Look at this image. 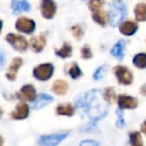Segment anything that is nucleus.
I'll list each match as a JSON object with an SVG mask.
<instances>
[{
  "label": "nucleus",
  "instance_id": "5701e85b",
  "mask_svg": "<svg viewBox=\"0 0 146 146\" xmlns=\"http://www.w3.org/2000/svg\"><path fill=\"white\" fill-rule=\"evenodd\" d=\"M92 17H93V20L95 21V22H97L98 24H100V25L106 24V15L103 11H101V10L95 11V12H93Z\"/></svg>",
  "mask_w": 146,
  "mask_h": 146
},
{
  "label": "nucleus",
  "instance_id": "9b49d317",
  "mask_svg": "<svg viewBox=\"0 0 146 146\" xmlns=\"http://www.w3.org/2000/svg\"><path fill=\"white\" fill-rule=\"evenodd\" d=\"M28 113H29V108H28V105L24 102H21L17 105L16 109L11 113V117L13 119H24L28 116Z\"/></svg>",
  "mask_w": 146,
  "mask_h": 146
},
{
  "label": "nucleus",
  "instance_id": "f8f14e48",
  "mask_svg": "<svg viewBox=\"0 0 146 146\" xmlns=\"http://www.w3.org/2000/svg\"><path fill=\"white\" fill-rule=\"evenodd\" d=\"M53 101V97L48 94H40L33 103V108L34 109H40V108L46 106L47 104L51 103Z\"/></svg>",
  "mask_w": 146,
  "mask_h": 146
},
{
  "label": "nucleus",
  "instance_id": "a878e982",
  "mask_svg": "<svg viewBox=\"0 0 146 146\" xmlns=\"http://www.w3.org/2000/svg\"><path fill=\"white\" fill-rule=\"evenodd\" d=\"M102 5H104V0H90L89 2V7L93 12L100 10Z\"/></svg>",
  "mask_w": 146,
  "mask_h": 146
},
{
  "label": "nucleus",
  "instance_id": "f257e3e1",
  "mask_svg": "<svg viewBox=\"0 0 146 146\" xmlns=\"http://www.w3.org/2000/svg\"><path fill=\"white\" fill-rule=\"evenodd\" d=\"M77 105L83 108L89 118L92 120L100 119L105 116L107 112V107L101 101L100 92L98 90H91L87 94H85L82 99L77 101Z\"/></svg>",
  "mask_w": 146,
  "mask_h": 146
},
{
  "label": "nucleus",
  "instance_id": "dca6fc26",
  "mask_svg": "<svg viewBox=\"0 0 146 146\" xmlns=\"http://www.w3.org/2000/svg\"><path fill=\"white\" fill-rule=\"evenodd\" d=\"M45 38L44 36H38V37H34L30 40V46L34 52H40L43 50L45 46Z\"/></svg>",
  "mask_w": 146,
  "mask_h": 146
},
{
  "label": "nucleus",
  "instance_id": "412c9836",
  "mask_svg": "<svg viewBox=\"0 0 146 146\" xmlns=\"http://www.w3.org/2000/svg\"><path fill=\"white\" fill-rule=\"evenodd\" d=\"M55 53H56L57 56L61 57V58H67L72 53V48H71V46L68 43H64V45L60 49L55 51Z\"/></svg>",
  "mask_w": 146,
  "mask_h": 146
},
{
  "label": "nucleus",
  "instance_id": "4468645a",
  "mask_svg": "<svg viewBox=\"0 0 146 146\" xmlns=\"http://www.w3.org/2000/svg\"><path fill=\"white\" fill-rule=\"evenodd\" d=\"M137 28L138 26L136 23L132 22V21H125L120 25V32L123 33L124 35L130 36V35L134 34L136 32Z\"/></svg>",
  "mask_w": 146,
  "mask_h": 146
},
{
  "label": "nucleus",
  "instance_id": "f03ea898",
  "mask_svg": "<svg viewBox=\"0 0 146 146\" xmlns=\"http://www.w3.org/2000/svg\"><path fill=\"white\" fill-rule=\"evenodd\" d=\"M109 22L112 26L118 25L126 16V7L121 2H113L110 4Z\"/></svg>",
  "mask_w": 146,
  "mask_h": 146
},
{
  "label": "nucleus",
  "instance_id": "c9c22d12",
  "mask_svg": "<svg viewBox=\"0 0 146 146\" xmlns=\"http://www.w3.org/2000/svg\"><path fill=\"white\" fill-rule=\"evenodd\" d=\"M133 146H142L141 144H135V145H133Z\"/></svg>",
  "mask_w": 146,
  "mask_h": 146
},
{
  "label": "nucleus",
  "instance_id": "7c9ffc66",
  "mask_svg": "<svg viewBox=\"0 0 146 146\" xmlns=\"http://www.w3.org/2000/svg\"><path fill=\"white\" fill-rule=\"evenodd\" d=\"M125 125V121L123 119V114L120 109L117 110V126L118 127H123Z\"/></svg>",
  "mask_w": 146,
  "mask_h": 146
},
{
  "label": "nucleus",
  "instance_id": "c756f323",
  "mask_svg": "<svg viewBox=\"0 0 146 146\" xmlns=\"http://www.w3.org/2000/svg\"><path fill=\"white\" fill-rule=\"evenodd\" d=\"M72 33H73V35L76 37V38L80 39L82 37V35H83V30H82L81 26H79V25H76V26L72 27Z\"/></svg>",
  "mask_w": 146,
  "mask_h": 146
},
{
  "label": "nucleus",
  "instance_id": "4be33fe9",
  "mask_svg": "<svg viewBox=\"0 0 146 146\" xmlns=\"http://www.w3.org/2000/svg\"><path fill=\"white\" fill-rule=\"evenodd\" d=\"M133 64L136 67L142 69L146 68V54L145 53H139L133 59Z\"/></svg>",
  "mask_w": 146,
  "mask_h": 146
},
{
  "label": "nucleus",
  "instance_id": "9d476101",
  "mask_svg": "<svg viewBox=\"0 0 146 146\" xmlns=\"http://www.w3.org/2000/svg\"><path fill=\"white\" fill-rule=\"evenodd\" d=\"M118 104L121 109H133L136 108L138 102L134 97L127 95H121L118 98Z\"/></svg>",
  "mask_w": 146,
  "mask_h": 146
},
{
  "label": "nucleus",
  "instance_id": "b1692460",
  "mask_svg": "<svg viewBox=\"0 0 146 146\" xmlns=\"http://www.w3.org/2000/svg\"><path fill=\"white\" fill-rule=\"evenodd\" d=\"M68 73H69V75L72 78H74V79H76V78H78L79 76H81V70L79 69V67H78V65L76 64V63H72V64L70 65V67H69V69H68Z\"/></svg>",
  "mask_w": 146,
  "mask_h": 146
},
{
  "label": "nucleus",
  "instance_id": "bb28decb",
  "mask_svg": "<svg viewBox=\"0 0 146 146\" xmlns=\"http://www.w3.org/2000/svg\"><path fill=\"white\" fill-rule=\"evenodd\" d=\"M130 142H131L133 145H135V144H140V142H141V136H140L139 132H134V133L130 134Z\"/></svg>",
  "mask_w": 146,
  "mask_h": 146
},
{
  "label": "nucleus",
  "instance_id": "2f4dec72",
  "mask_svg": "<svg viewBox=\"0 0 146 146\" xmlns=\"http://www.w3.org/2000/svg\"><path fill=\"white\" fill-rule=\"evenodd\" d=\"M80 146H98V143L93 140H85L80 143Z\"/></svg>",
  "mask_w": 146,
  "mask_h": 146
},
{
  "label": "nucleus",
  "instance_id": "72a5a7b5",
  "mask_svg": "<svg viewBox=\"0 0 146 146\" xmlns=\"http://www.w3.org/2000/svg\"><path fill=\"white\" fill-rule=\"evenodd\" d=\"M141 93L142 94H146V85L142 86V88H141Z\"/></svg>",
  "mask_w": 146,
  "mask_h": 146
},
{
  "label": "nucleus",
  "instance_id": "6ab92c4d",
  "mask_svg": "<svg viewBox=\"0 0 146 146\" xmlns=\"http://www.w3.org/2000/svg\"><path fill=\"white\" fill-rule=\"evenodd\" d=\"M124 41L120 40L114 45V47L111 50V54L113 55L114 57L118 59H122L123 58V54H124Z\"/></svg>",
  "mask_w": 146,
  "mask_h": 146
},
{
  "label": "nucleus",
  "instance_id": "7ed1b4c3",
  "mask_svg": "<svg viewBox=\"0 0 146 146\" xmlns=\"http://www.w3.org/2000/svg\"><path fill=\"white\" fill-rule=\"evenodd\" d=\"M53 71H54L53 65L50 64V63H45V64H41L39 66H37L33 70V75L38 80L45 81V80H48L52 76Z\"/></svg>",
  "mask_w": 146,
  "mask_h": 146
},
{
  "label": "nucleus",
  "instance_id": "6e6552de",
  "mask_svg": "<svg viewBox=\"0 0 146 146\" xmlns=\"http://www.w3.org/2000/svg\"><path fill=\"white\" fill-rule=\"evenodd\" d=\"M56 5L53 2V0H43L41 4V12L42 15L47 19H51L55 14Z\"/></svg>",
  "mask_w": 146,
  "mask_h": 146
},
{
  "label": "nucleus",
  "instance_id": "0eeeda50",
  "mask_svg": "<svg viewBox=\"0 0 146 146\" xmlns=\"http://www.w3.org/2000/svg\"><path fill=\"white\" fill-rule=\"evenodd\" d=\"M15 26H16L17 30L29 34V33L34 31L35 23H34V21L31 20V19H28V18H26V17H21V18H19L18 20L16 21Z\"/></svg>",
  "mask_w": 146,
  "mask_h": 146
},
{
  "label": "nucleus",
  "instance_id": "2eb2a0df",
  "mask_svg": "<svg viewBox=\"0 0 146 146\" xmlns=\"http://www.w3.org/2000/svg\"><path fill=\"white\" fill-rule=\"evenodd\" d=\"M22 65V59L21 58H14L10 65V68H9V71L7 72L6 76L9 80H14L15 77H16V73L18 71L19 67Z\"/></svg>",
  "mask_w": 146,
  "mask_h": 146
},
{
  "label": "nucleus",
  "instance_id": "f3484780",
  "mask_svg": "<svg viewBox=\"0 0 146 146\" xmlns=\"http://www.w3.org/2000/svg\"><path fill=\"white\" fill-rule=\"evenodd\" d=\"M56 112L58 115L63 116H72L74 114V108L69 103H62L59 104L56 109Z\"/></svg>",
  "mask_w": 146,
  "mask_h": 146
},
{
  "label": "nucleus",
  "instance_id": "aec40b11",
  "mask_svg": "<svg viewBox=\"0 0 146 146\" xmlns=\"http://www.w3.org/2000/svg\"><path fill=\"white\" fill-rule=\"evenodd\" d=\"M135 18L138 21H145L146 20V4L144 3H139L135 7Z\"/></svg>",
  "mask_w": 146,
  "mask_h": 146
},
{
  "label": "nucleus",
  "instance_id": "a211bd4d",
  "mask_svg": "<svg viewBox=\"0 0 146 146\" xmlns=\"http://www.w3.org/2000/svg\"><path fill=\"white\" fill-rule=\"evenodd\" d=\"M52 90L58 95H63L68 90V84H67V82L63 81V80H57L53 84Z\"/></svg>",
  "mask_w": 146,
  "mask_h": 146
},
{
  "label": "nucleus",
  "instance_id": "ddd939ff",
  "mask_svg": "<svg viewBox=\"0 0 146 146\" xmlns=\"http://www.w3.org/2000/svg\"><path fill=\"white\" fill-rule=\"evenodd\" d=\"M12 10L13 13L17 14L22 11H29L30 10V5L25 0H12Z\"/></svg>",
  "mask_w": 146,
  "mask_h": 146
},
{
  "label": "nucleus",
  "instance_id": "1a4fd4ad",
  "mask_svg": "<svg viewBox=\"0 0 146 146\" xmlns=\"http://www.w3.org/2000/svg\"><path fill=\"white\" fill-rule=\"evenodd\" d=\"M17 96L20 99L27 100V101H34L35 97H36V91L32 85H25L21 88L20 92Z\"/></svg>",
  "mask_w": 146,
  "mask_h": 146
},
{
  "label": "nucleus",
  "instance_id": "423d86ee",
  "mask_svg": "<svg viewBox=\"0 0 146 146\" xmlns=\"http://www.w3.org/2000/svg\"><path fill=\"white\" fill-rule=\"evenodd\" d=\"M6 40L8 41L16 50L20 51V52L24 51L25 49L27 48V42L24 39V37H22V36H19V35H15V34L10 33V34H8L6 36Z\"/></svg>",
  "mask_w": 146,
  "mask_h": 146
},
{
  "label": "nucleus",
  "instance_id": "c85d7f7f",
  "mask_svg": "<svg viewBox=\"0 0 146 146\" xmlns=\"http://www.w3.org/2000/svg\"><path fill=\"white\" fill-rule=\"evenodd\" d=\"M81 56H82V58H84V59L91 58V57H92V53H91V50H90L89 46L85 45V46H84L83 48L81 49Z\"/></svg>",
  "mask_w": 146,
  "mask_h": 146
},
{
  "label": "nucleus",
  "instance_id": "473e14b6",
  "mask_svg": "<svg viewBox=\"0 0 146 146\" xmlns=\"http://www.w3.org/2000/svg\"><path fill=\"white\" fill-rule=\"evenodd\" d=\"M141 131L143 132V133L146 135V121L144 122L143 124H142V126H141Z\"/></svg>",
  "mask_w": 146,
  "mask_h": 146
},
{
  "label": "nucleus",
  "instance_id": "39448f33",
  "mask_svg": "<svg viewBox=\"0 0 146 146\" xmlns=\"http://www.w3.org/2000/svg\"><path fill=\"white\" fill-rule=\"evenodd\" d=\"M114 72H115V75L119 83L123 84V85H129L132 83V80H133L132 73L125 66H116Z\"/></svg>",
  "mask_w": 146,
  "mask_h": 146
},
{
  "label": "nucleus",
  "instance_id": "393cba45",
  "mask_svg": "<svg viewBox=\"0 0 146 146\" xmlns=\"http://www.w3.org/2000/svg\"><path fill=\"white\" fill-rule=\"evenodd\" d=\"M104 99L107 100L108 102L110 103H113L116 99V94H115V91H114L113 88H107L104 92Z\"/></svg>",
  "mask_w": 146,
  "mask_h": 146
},
{
  "label": "nucleus",
  "instance_id": "cd10ccee",
  "mask_svg": "<svg viewBox=\"0 0 146 146\" xmlns=\"http://www.w3.org/2000/svg\"><path fill=\"white\" fill-rule=\"evenodd\" d=\"M105 72H106V66H100L99 68L95 71V73H94L93 78L94 79H100V78H102L104 76Z\"/></svg>",
  "mask_w": 146,
  "mask_h": 146
},
{
  "label": "nucleus",
  "instance_id": "f704fd0d",
  "mask_svg": "<svg viewBox=\"0 0 146 146\" xmlns=\"http://www.w3.org/2000/svg\"><path fill=\"white\" fill-rule=\"evenodd\" d=\"M4 64V55H3V52H1V65L3 66Z\"/></svg>",
  "mask_w": 146,
  "mask_h": 146
},
{
  "label": "nucleus",
  "instance_id": "20e7f679",
  "mask_svg": "<svg viewBox=\"0 0 146 146\" xmlns=\"http://www.w3.org/2000/svg\"><path fill=\"white\" fill-rule=\"evenodd\" d=\"M68 136V132L52 134V135H45L40 137L38 143L40 146H56Z\"/></svg>",
  "mask_w": 146,
  "mask_h": 146
}]
</instances>
